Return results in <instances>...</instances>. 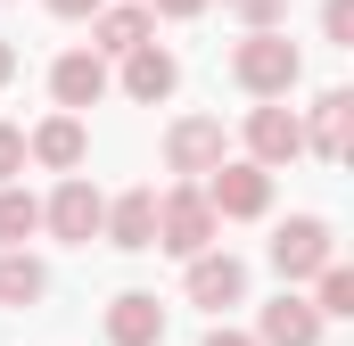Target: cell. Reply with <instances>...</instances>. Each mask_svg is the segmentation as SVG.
<instances>
[{
    "instance_id": "44dd1931",
    "label": "cell",
    "mask_w": 354,
    "mask_h": 346,
    "mask_svg": "<svg viewBox=\"0 0 354 346\" xmlns=\"http://www.w3.org/2000/svg\"><path fill=\"white\" fill-rule=\"evenodd\" d=\"M17 173H25V132L0 124V181H17Z\"/></svg>"
},
{
    "instance_id": "2e32d148",
    "label": "cell",
    "mask_w": 354,
    "mask_h": 346,
    "mask_svg": "<svg viewBox=\"0 0 354 346\" xmlns=\"http://www.w3.org/2000/svg\"><path fill=\"white\" fill-rule=\"evenodd\" d=\"M50 99L75 107V116L99 107V99H107V58H99V50H66V58L50 66Z\"/></svg>"
},
{
    "instance_id": "9a60e30c",
    "label": "cell",
    "mask_w": 354,
    "mask_h": 346,
    "mask_svg": "<svg viewBox=\"0 0 354 346\" xmlns=\"http://www.w3.org/2000/svg\"><path fill=\"white\" fill-rule=\"evenodd\" d=\"M107 346H165V305L149 289L107 297Z\"/></svg>"
},
{
    "instance_id": "52a82bcc",
    "label": "cell",
    "mask_w": 354,
    "mask_h": 346,
    "mask_svg": "<svg viewBox=\"0 0 354 346\" xmlns=\"http://www.w3.org/2000/svg\"><path fill=\"white\" fill-rule=\"evenodd\" d=\"M181 289H189V305H206V313H231V305L248 297V264H239L223 239H214V248H198V256H189V280H181Z\"/></svg>"
},
{
    "instance_id": "8992f818",
    "label": "cell",
    "mask_w": 354,
    "mask_h": 346,
    "mask_svg": "<svg viewBox=\"0 0 354 346\" xmlns=\"http://www.w3.org/2000/svg\"><path fill=\"white\" fill-rule=\"evenodd\" d=\"M248 157H256L264 173L297 165V157H305V116H297V107H280V99L248 107Z\"/></svg>"
},
{
    "instance_id": "7402d4cb",
    "label": "cell",
    "mask_w": 354,
    "mask_h": 346,
    "mask_svg": "<svg viewBox=\"0 0 354 346\" xmlns=\"http://www.w3.org/2000/svg\"><path fill=\"white\" fill-rule=\"evenodd\" d=\"M231 17H239V25H280L288 0H231Z\"/></svg>"
},
{
    "instance_id": "5b68a950",
    "label": "cell",
    "mask_w": 354,
    "mask_h": 346,
    "mask_svg": "<svg viewBox=\"0 0 354 346\" xmlns=\"http://www.w3.org/2000/svg\"><path fill=\"white\" fill-rule=\"evenodd\" d=\"M214 231H223V223H214V206H206V190H198V181H181V190H165V198H157V248H165V256H198V248H214Z\"/></svg>"
},
{
    "instance_id": "d6986e66",
    "label": "cell",
    "mask_w": 354,
    "mask_h": 346,
    "mask_svg": "<svg viewBox=\"0 0 354 346\" xmlns=\"http://www.w3.org/2000/svg\"><path fill=\"white\" fill-rule=\"evenodd\" d=\"M313 313H322V322H346V313H354V272L338 256L313 272Z\"/></svg>"
},
{
    "instance_id": "7c38bea8",
    "label": "cell",
    "mask_w": 354,
    "mask_h": 346,
    "mask_svg": "<svg viewBox=\"0 0 354 346\" xmlns=\"http://www.w3.org/2000/svg\"><path fill=\"white\" fill-rule=\"evenodd\" d=\"M99 239H107V248H124V256L157 248V190H124V198H107Z\"/></svg>"
},
{
    "instance_id": "d4e9b609",
    "label": "cell",
    "mask_w": 354,
    "mask_h": 346,
    "mask_svg": "<svg viewBox=\"0 0 354 346\" xmlns=\"http://www.w3.org/2000/svg\"><path fill=\"white\" fill-rule=\"evenodd\" d=\"M206 346H256V330H223V322H214V330H206Z\"/></svg>"
},
{
    "instance_id": "ba28073f",
    "label": "cell",
    "mask_w": 354,
    "mask_h": 346,
    "mask_svg": "<svg viewBox=\"0 0 354 346\" xmlns=\"http://www.w3.org/2000/svg\"><path fill=\"white\" fill-rule=\"evenodd\" d=\"M25 157H33V165H50V173H83V157H91V132H83V116H75V107L41 116V124L25 132Z\"/></svg>"
},
{
    "instance_id": "8fae6325",
    "label": "cell",
    "mask_w": 354,
    "mask_h": 346,
    "mask_svg": "<svg viewBox=\"0 0 354 346\" xmlns=\"http://www.w3.org/2000/svg\"><path fill=\"white\" fill-rule=\"evenodd\" d=\"M149 33H157L149 0H99V8H91V50H99V58H124V50H140Z\"/></svg>"
},
{
    "instance_id": "ffe728a7",
    "label": "cell",
    "mask_w": 354,
    "mask_h": 346,
    "mask_svg": "<svg viewBox=\"0 0 354 346\" xmlns=\"http://www.w3.org/2000/svg\"><path fill=\"white\" fill-rule=\"evenodd\" d=\"M322 33H330L338 50H354V0H322Z\"/></svg>"
},
{
    "instance_id": "484cf974",
    "label": "cell",
    "mask_w": 354,
    "mask_h": 346,
    "mask_svg": "<svg viewBox=\"0 0 354 346\" xmlns=\"http://www.w3.org/2000/svg\"><path fill=\"white\" fill-rule=\"evenodd\" d=\"M17 83V50H8V42H0V91Z\"/></svg>"
},
{
    "instance_id": "ac0fdd59",
    "label": "cell",
    "mask_w": 354,
    "mask_h": 346,
    "mask_svg": "<svg viewBox=\"0 0 354 346\" xmlns=\"http://www.w3.org/2000/svg\"><path fill=\"white\" fill-rule=\"evenodd\" d=\"M33 231H41V198L17 190V181H0V248H25Z\"/></svg>"
},
{
    "instance_id": "4fadbf2b",
    "label": "cell",
    "mask_w": 354,
    "mask_h": 346,
    "mask_svg": "<svg viewBox=\"0 0 354 346\" xmlns=\"http://www.w3.org/2000/svg\"><path fill=\"white\" fill-rule=\"evenodd\" d=\"M305 149H313L322 165H346V149H354V91H322V99H313Z\"/></svg>"
},
{
    "instance_id": "5bb4252c",
    "label": "cell",
    "mask_w": 354,
    "mask_h": 346,
    "mask_svg": "<svg viewBox=\"0 0 354 346\" xmlns=\"http://www.w3.org/2000/svg\"><path fill=\"white\" fill-rule=\"evenodd\" d=\"M256 346H322V313H313V297L280 289L264 313H256Z\"/></svg>"
},
{
    "instance_id": "9c48e42d",
    "label": "cell",
    "mask_w": 354,
    "mask_h": 346,
    "mask_svg": "<svg viewBox=\"0 0 354 346\" xmlns=\"http://www.w3.org/2000/svg\"><path fill=\"white\" fill-rule=\"evenodd\" d=\"M231 157V140H223V124L214 116H181L174 132H165V165L181 173V181H198V173H214Z\"/></svg>"
},
{
    "instance_id": "603a6c76",
    "label": "cell",
    "mask_w": 354,
    "mask_h": 346,
    "mask_svg": "<svg viewBox=\"0 0 354 346\" xmlns=\"http://www.w3.org/2000/svg\"><path fill=\"white\" fill-rule=\"evenodd\" d=\"M149 17H174V25H189V17H206V0H149Z\"/></svg>"
},
{
    "instance_id": "e0dca14e",
    "label": "cell",
    "mask_w": 354,
    "mask_h": 346,
    "mask_svg": "<svg viewBox=\"0 0 354 346\" xmlns=\"http://www.w3.org/2000/svg\"><path fill=\"white\" fill-rule=\"evenodd\" d=\"M41 297H50V272H41V256L0 248V305H8V313H25V305H41Z\"/></svg>"
},
{
    "instance_id": "7a4b0ae2",
    "label": "cell",
    "mask_w": 354,
    "mask_h": 346,
    "mask_svg": "<svg viewBox=\"0 0 354 346\" xmlns=\"http://www.w3.org/2000/svg\"><path fill=\"white\" fill-rule=\"evenodd\" d=\"M198 190H206L214 223H256V215H272V173L256 157H223L214 173H198Z\"/></svg>"
},
{
    "instance_id": "30bf717a",
    "label": "cell",
    "mask_w": 354,
    "mask_h": 346,
    "mask_svg": "<svg viewBox=\"0 0 354 346\" xmlns=\"http://www.w3.org/2000/svg\"><path fill=\"white\" fill-rule=\"evenodd\" d=\"M181 91V58L149 33L140 50H124V99H140V107H157V99H174Z\"/></svg>"
},
{
    "instance_id": "cb8c5ba5",
    "label": "cell",
    "mask_w": 354,
    "mask_h": 346,
    "mask_svg": "<svg viewBox=\"0 0 354 346\" xmlns=\"http://www.w3.org/2000/svg\"><path fill=\"white\" fill-rule=\"evenodd\" d=\"M41 8H50V17H66V25H83V17L99 8V0H41Z\"/></svg>"
},
{
    "instance_id": "277c9868",
    "label": "cell",
    "mask_w": 354,
    "mask_h": 346,
    "mask_svg": "<svg viewBox=\"0 0 354 346\" xmlns=\"http://www.w3.org/2000/svg\"><path fill=\"white\" fill-rule=\"evenodd\" d=\"M99 215H107V190L83 181V173H58V190L41 198V231L66 239V248H91L99 239Z\"/></svg>"
},
{
    "instance_id": "3957f363",
    "label": "cell",
    "mask_w": 354,
    "mask_h": 346,
    "mask_svg": "<svg viewBox=\"0 0 354 346\" xmlns=\"http://www.w3.org/2000/svg\"><path fill=\"white\" fill-rule=\"evenodd\" d=\"M330 256H338V231H330L322 215H288V223L272 231V272H280V289H305Z\"/></svg>"
},
{
    "instance_id": "6da1fadb",
    "label": "cell",
    "mask_w": 354,
    "mask_h": 346,
    "mask_svg": "<svg viewBox=\"0 0 354 346\" xmlns=\"http://www.w3.org/2000/svg\"><path fill=\"white\" fill-rule=\"evenodd\" d=\"M297 75H305V50L280 25H248V42L231 50V83L248 91V99H288Z\"/></svg>"
}]
</instances>
